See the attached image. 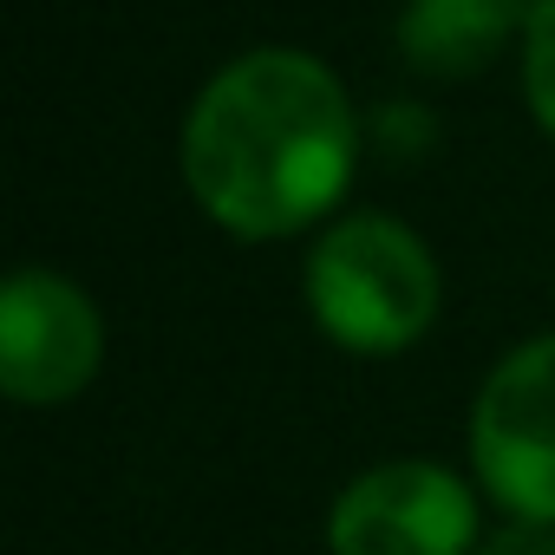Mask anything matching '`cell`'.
<instances>
[{
  "mask_svg": "<svg viewBox=\"0 0 555 555\" xmlns=\"http://www.w3.org/2000/svg\"><path fill=\"white\" fill-rule=\"evenodd\" d=\"M360 157L347 86L288 47L222 66L183 125V177L229 235H295L327 216Z\"/></svg>",
  "mask_w": 555,
  "mask_h": 555,
  "instance_id": "obj_1",
  "label": "cell"
},
{
  "mask_svg": "<svg viewBox=\"0 0 555 555\" xmlns=\"http://www.w3.org/2000/svg\"><path fill=\"white\" fill-rule=\"evenodd\" d=\"M308 308L347 353H399L438 314V261L392 216H347L308 255Z\"/></svg>",
  "mask_w": 555,
  "mask_h": 555,
  "instance_id": "obj_2",
  "label": "cell"
},
{
  "mask_svg": "<svg viewBox=\"0 0 555 555\" xmlns=\"http://www.w3.org/2000/svg\"><path fill=\"white\" fill-rule=\"evenodd\" d=\"M470 464L516 522L555 529V334L496 360L470 412Z\"/></svg>",
  "mask_w": 555,
  "mask_h": 555,
  "instance_id": "obj_3",
  "label": "cell"
},
{
  "mask_svg": "<svg viewBox=\"0 0 555 555\" xmlns=\"http://www.w3.org/2000/svg\"><path fill=\"white\" fill-rule=\"evenodd\" d=\"M477 542L470 483L425 457L360 470L327 516L334 555H477Z\"/></svg>",
  "mask_w": 555,
  "mask_h": 555,
  "instance_id": "obj_4",
  "label": "cell"
},
{
  "mask_svg": "<svg viewBox=\"0 0 555 555\" xmlns=\"http://www.w3.org/2000/svg\"><path fill=\"white\" fill-rule=\"evenodd\" d=\"M105 360V321L53 268H21L0 295V386L21 405H60L92 386Z\"/></svg>",
  "mask_w": 555,
  "mask_h": 555,
  "instance_id": "obj_5",
  "label": "cell"
},
{
  "mask_svg": "<svg viewBox=\"0 0 555 555\" xmlns=\"http://www.w3.org/2000/svg\"><path fill=\"white\" fill-rule=\"evenodd\" d=\"M516 27H529L522 0H405L399 53L425 79H470L516 40Z\"/></svg>",
  "mask_w": 555,
  "mask_h": 555,
  "instance_id": "obj_6",
  "label": "cell"
},
{
  "mask_svg": "<svg viewBox=\"0 0 555 555\" xmlns=\"http://www.w3.org/2000/svg\"><path fill=\"white\" fill-rule=\"evenodd\" d=\"M522 99L535 125L555 138V0H535L522 27Z\"/></svg>",
  "mask_w": 555,
  "mask_h": 555,
  "instance_id": "obj_7",
  "label": "cell"
},
{
  "mask_svg": "<svg viewBox=\"0 0 555 555\" xmlns=\"http://www.w3.org/2000/svg\"><path fill=\"white\" fill-rule=\"evenodd\" d=\"M477 555H555V529L548 522H503V529H490L483 542H477Z\"/></svg>",
  "mask_w": 555,
  "mask_h": 555,
  "instance_id": "obj_8",
  "label": "cell"
},
{
  "mask_svg": "<svg viewBox=\"0 0 555 555\" xmlns=\"http://www.w3.org/2000/svg\"><path fill=\"white\" fill-rule=\"evenodd\" d=\"M425 144H431V118L412 112V105H392V112H386V151L412 157V151H425Z\"/></svg>",
  "mask_w": 555,
  "mask_h": 555,
  "instance_id": "obj_9",
  "label": "cell"
}]
</instances>
